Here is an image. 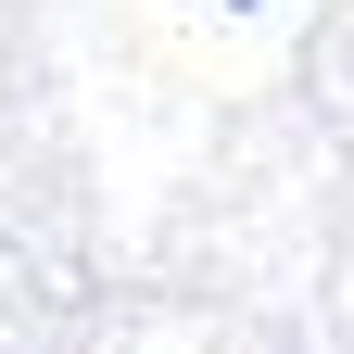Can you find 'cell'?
I'll return each mask as SVG.
<instances>
[{"label": "cell", "mask_w": 354, "mask_h": 354, "mask_svg": "<svg viewBox=\"0 0 354 354\" xmlns=\"http://www.w3.org/2000/svg\"><path fill=\"white\" fill-rule=\"evenodd\" d=\"M228 13H253V0H228Z\"/></svg>", "instance_id": "6da1fadb"}]
</instances>
